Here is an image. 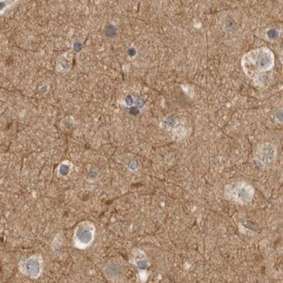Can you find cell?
<instances>
[{
  "mask_svg": "<svg viewBox=\"0 0 283 283\" xmlns=\"http://www.w3.org/2000/svg\"><path fill=\"white\" fill-rule=\"evenodd\" d=\"M274 65V55L267 48H260L243 57V70L249 77L268 71Z\"/></svg>",
  "mask_w": 283,
  "mask_h": 283,
  "instance_id": "cell-1",
  "label": "cell"
},
{
  "mask_svg": "<svg viewBox=\"0 0 283 283\" xmlns=\"http://www.w3.org/2000/svg\"><path fill=\"white\" fill-rule=\"evenodd\" d=\"M96 227L89 220L79 222L73 233V246L79 250H85L95 242Z\"/></svg>",
  "mask_w": 283,
  "mask_h": 283,
  "instance_id": "cell-2",
  "label": "cell"
},
{
  "mask_svg": "<svg viewBox=\"0 0 283 283\" xmlns=\"http://www.w3.org/2000/svg\"><path fill=\"white\" fill-rule=\"evenodd\" d=\"M254 195L255 190L253 186L243 181L227 185L225 188L226 199L237 204H249L254 198Z\"/></svg>",
  "mask_w": 283,
  "mask_h": 283,
  "instance_id": "cell-3",
  "label": "cell"
},
{
  "mask_svg": "<svg viewBox=\"0 0 283 283\" xmlns=\"http://www.w3.org/2000/svg\"><path fill=\"white\" fill-rule=\"evenodd\" d=\"M44 259L40 255H33L20 261L19 269L21 274L32 280H37L44 272Z\"/></svg>",
  "mask_w": 283,
  "mask_h": 283,
  "instance_id": "cell-4",
  "label": "cell"
},
{
  "mask_svg": "<svg viewBox=\"0 0 283 283\" xmlns=\"http://www.w3.org/2000/svg\"><path fill=\"white\" fill-rule=\"evenodd\" d=\"M276 159V148L271 143L261 145L255 152V160L263 168L270 167Z\"/></svg>",
  "mask_w": 283,
  "mask_h": 283,
  "instance_id": "cell-5",
  "label": "cell"
},
{
  "mask_svg": "<svg viewBox=\"0 0 283 283\" xmlns=\"http://www.w3.org/2000/svg\"><path fill=\"white\" fill-rule=\"evenodd\" d=\"M132 263L135 265L136 267L138 268V274H139V279L142 282H144L148 279V262L147 260L145 253L136 249L132 253Z\"/></svg>",
  "mask_w": 283,
  "mask_h": 283,
  "instance_id": "cell-6",
  "label": "cell"
},
{
  "mask_svg": "<svg viewBox=\"0 0 283 283\" xmlns=\"http://www.w3.org/2000/svg\"><path fill=\"white\" fill-rule=\"evenodd\" d=\"M105 274L110 280H119L123 274L122 267L118 263L113 262V263H110L105 267Z\"/></svg>",
  "mask_w": 283,
  "mask_h": 283,
  "instance_id": "cell-7",
  "label": "cell"
}]
</instances>
